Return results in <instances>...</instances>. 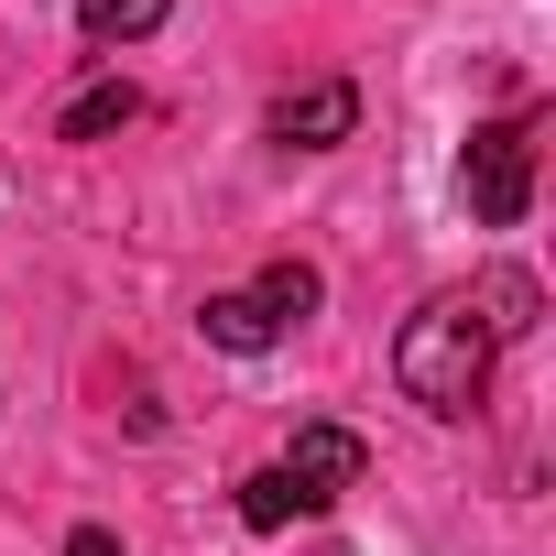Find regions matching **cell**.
<instances>
[{
    "mask_svg": "<svg viewBox=\"0 0 556 556\" xmlns=\"http://www.w3.org/2000/svg\"><path fill=\"white\" fill-rule=\"evenodd\" d=\"M393 382H404V404H426V415H447V426L491 393V328L469 317V295H426V306L404 317Z\"/></svg>",
    "mask_w": 556,
    "mask_h": 556,
    "instance_id": "1",
    "label": "cell"
},
{
    "mask_svg": "<svg viewBox=\"0 0 556 556\" xmlns=\"http://www.w3.org/2000/svg\"><path fill=\"white\" fill-rule=\"evenodd\" d=\"M458 197H469L480 229H523V207H534V110H502V121L469 131V153H458Z\"/></svg>",
    "mask_w": 556,
    "mask_h": 556,
    "instance_id": "2",
    "label": "cell"
},
{
    "mask_svg": "<svg viewBox=\"0 0 556 556\" xmlns=\"http://www.w3.org/2000/svg\"><path fill=\"white\" fill-rule=\"evenodd\" d=\"M285 469V491H295V513H328L339 491H361V469H371V447L350 437V426H295V447L273 458Z\"/></svg>",
    "mask_w": 556,
    "mask_h": 556,
    "instance_id": "3",
    "label": "cell"
},
{
    "mask_svg": "<svg viewBox=\"0 0 556 556\" xmlns=\"http://www.w3.org/2000/svg\"><path fill=\"white\" fill-rule=\"evenodd\" d=\"M350 131H361V88L350 77H317V88H295L285 110H273V142H295V153H328Z\"/></svg>",
    "mask_w": 556,
    "mask_h": 556,
    "instance_id": "4",
    "label": "cell"
},
{
    "mask_svg": "<svg viewBox=\"0 0 556 556\" xmlns=\"http://www.w3.org/2000/svg\"><path fill=\"white\" fill-rule=\"evenodd\" d=\"M458 295H469V317L491 328V350H502V339H523V328L545 317V295H534V273H523V262H491L480 285H458Z\"/></svg>",
    "mask_w": 556,
    "mask_h": 556,
    "instance_id": "5",
    "label": "cell"
},
{
    "mask_svg": "<svg viewBox=\"0 0 556 556\" xmlns=\"http://www.w3.org/2000/svg\"><path fill=\"white\" fill-rule=\"evenodd\" d=\"M131 121H142V88H131V77H99V88H77V99H66L55 142H110V131H131Z\"/></svg>",
    "mask_w": 556,
    "mask_h": 556,
    "instance_id": "6",
    "label": "cell"
},
{
    "mask_svg": "<svg viewBox=\"0 0 556 556\" xmlns=\"http://www.w3.org/2000/svg\"><path fill=\"white\" fill-rule=\"evenodd\" d=\"M317 295H328V273H317V262H273L262 285H251V306H262L273 328H295V317H317Z\"/></svg>",
    "mask_w": 556,
    "mask_h": 556,
    "instance_id": "7",
    "label": "cell"
},
{
    "mask_svg": "<svg viewBox=\"0 0 556 556\" xmlns=\"http://www.w3.org/2000/svg\"><path fill=\"white\" fill-rule=\"evenodd\" d=\"M164 12L175 0H77V34L88 45H142V34H164Z\"/></svg>",
    "mask_w": 556,
    "mask_h": 556,
    "instance_id": "8",
    "label": "cell"
},
{
    "mask_svg": "<svg viewBox=\"0 0 556 556\" xmlns=\"http://www.w3.org/2000/svg\"><path fill=\"white\" fill-rule=\"evenodd\" d=\"M207 339H218V350H240V361H262V350L285 339V328H273L251 295H207Z\"/></svg>",
    "mask_w": 556,
    "mask_h": 556,
    "instance_id": "9",
    "label": "cell"
},
{
    "mask_svg": "<svg viewBox=\"0 0 556 556\" xmlns=\"http://www.w3.org/2000/svg\"><path fill=\"white\" fill-rule=\"evenodd\" d=\"M240 523H251V534H285V523H295V491H285V469H251V480H240Z\"/></svg>",
    "mask_w": 556,
    "mask_h": 556,
    "instance_id": "10",
    "label": "cell"
},
{
    "mask_svg": "<svg viewBox=\"0 0 556 556\" xmlns=\"http://www.w3.org/2000/svg\"><path fill=\"white\" fill-rule=\"evenodd\" d=\"M66 556H121V534H110V523H77V534H66Z\"/></svg>",
    "mask_w": 556,
    "mask_h": 556,
    "instance_id": "11",
    "label": "cell"
}]
</instances>
